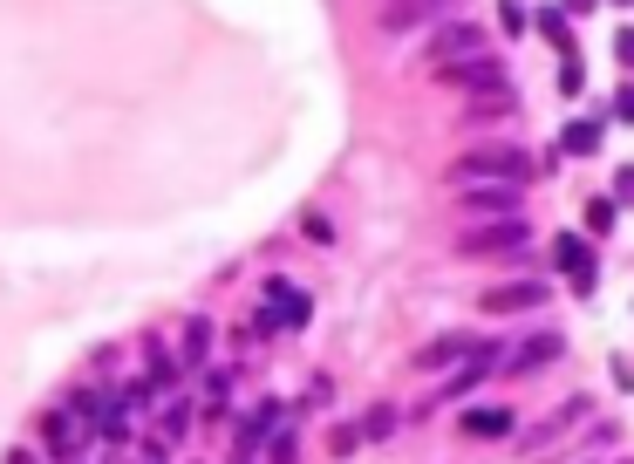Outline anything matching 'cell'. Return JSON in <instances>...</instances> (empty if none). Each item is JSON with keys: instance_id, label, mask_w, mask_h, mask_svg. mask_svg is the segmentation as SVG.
Here are the masks:
<instances>
[{"instance_id": "cell-1", "label": "cell", "mask_w": 634, "mask_h": 464, "mask_svg": "<svg viewBox=\"0 0 634 464\" xmlns=\"http://www.w3.org/2000/svg\"><path fill=\"white\" fill-rule=\"evenodd\" d=\"M450 178H498V185H525L532 178V151L525 144H471L450 164Z\"/></svg>"}, {"instance_id": "cell-2", "label": "cell", "mask_w": 634, "mask_h": 464, "mask_svg": "<svg viewBox=\"0 0 634 464\" xmlns=\"http://www.w3.org/2000/svg\"><path fill=\"white\" fill-rule=\"evenodd\" d=\"M525 246H532V232H525L519 212H512V219H485V226H471L464 239H457L464 260H512V253H525Z\"/></svg>"}, {"instance_id": "cell-3", "label": "cell", "mask_w": 634, "mask_h": 464, "mask_svg": "<svg viewBox=\"0 0 634 464\" xmlns=\"http://www.w3.org/2000/svg\"><path fill=\"white\" fill-rule=\"evenodd\" d=\"M471 55H485V28L478 21H444V28H430V41H423V62L430 69H457Z\"/></svg>"}, {"instance_id": "cell-4", "label": "cell", "mask_w": 634, "mask_h": 464, "mask_svg": "<svg viewBox=\"0 0 634 464\" xmlns=\"http://www.w3.org/2000/svg\"><path fill=\"white\" fill-rule=\"evenodd\" d=\"M519 192H525V185H498V178H464V185H457V205H464L471 219H512Z\"/></svg>"}, {"instance_id": "cell-5", "label": "cell", "mask_w": 634, "mask_h": 464, "mask_svg": "<svg viewBox=\"0 0 634 464\" xmlns=\"http://www.w3.org/2000/svg\"><path fill=\"white\" fill-rule=\"evenodd\" d=\"M444 14H457V0H389L382 35H416V28H444Z\"/></svg>"}, {"instance_id": "cell-6", "label": "cell", "mask_w": 634, "mask_h": 464, "mask_svg": "<svg viewBox=\"0 0 634 464\" xmlns=\"http://www.w3.org/2000/svg\"><path fill=\"white\" fill-rule=\"evenodd\" d=\"M437 76L450 82V89H464V96H498V89H505V62H498V55H471V62H457V69H437Z\"/></svg>"}, {"instance_id": "cell-7", "label": "cell", "mask_w": 634, "mask_h": 464, "mask_svg": "<svg viewBox=\"0 0 634 464\" xmlns=\"http://www.w3.org/2000/svg\"><path fill=\"white\" fill-rule=\"evenodd\" d=\"M546 362H560V335H553V328H546V335H525V342L505 355L512 376H532V369H546Z\"/></svg>"}, {"instance_id": "cell-8", "label": "cell", "mask_w": 634, "mask_h": 464, "mask_svg": "<svg viewBox=\"0 0 634 464\" xmlns=\"http://www.w3.org/2000/svg\"><path fill=\"white\" fill-rule=\"evenodd\" d=\"M553 287L546 280H512V287H491L485 294V314H519V308H539Z\"/></svg>"}, {"instance_id": "cell-9", "label": "cell", "mask_w": 634, "mask_h": 464, "mask_svg": "<svg viewBox=\"0 0 634 464\" xmlns=\"http://www.w3.org/2000/svg\"><path fill=\"white\" fill-rule=\"evenodd\" d=\"M485 342H471V335H444V342H430L416 355V369H450V362H471Z\"/></svg>"}, {"instance_id": "cell-10", "label": "cell", "mask_w": 634, "mask_h": 464, "mask_svg": "<svg viewBox=\"0 0 634 464\" xmlns=\"http://www.w3.org/2000/svg\"><path fill=\"white\" fill-rule=\"evenodd\" d=\"M512 116V89H498V96H471L464 103V123H505Z\"/></svg>"}, {"instance_id": "cell-11", "label": "cell", "mask_w": 634, "mask_h": 464, "mask_svg": "<svg viewBox=\"0 0 634 464\" xmlns=\"http://www.w3.org/2000/svg\"><path fill=\"white\" fill-rule=\"evenodd\" d=\"M491 362H498V348L485 342V348H478V355H471V362H464V369H457V376H450V383H444V396H464V389L478 383V376H485Z\"/></svg>"}, {"instance_id": "cell-12", "label": "cell", "mask_w": 634, "mask_h": 464, "mask_svg": "<svg viewBox=\"0 0 634 464\" xmlns=\"http://www.w3.org/2000/svg\"><path fill=\"white\" fill-rule=\"evenodd\" d=\"M580 417H587V403H566L560 417H546V424L532 430V444H546V437H560V430H566V424H580Z\"/></svg>"}, {"instance_id": "cell-13", "label": "cell", "mask_w": 634, "mask_h": 464, "mask_svg": "<svg viewBox=\"0 0 634 464\" xmlns=\"http://www.w3.org/2000/svg\"><path fill=\"white\" fill-rule=\"evenodd\" d=\"M566 151H600V123H573V130H566Z\"/></svg>"}, {"instance_id": "cell-14", "label": "cell", "mask_w": 634, "mask_h": 464, "mask_svg": "<svg viewBox=\"0 0 634 464\" xmlns=\"http://www.w3.org/2000/svg\"><path fill=\"white\" fill-rule=\"evenodd\" d=\"M205 348H212V328L191 321V328H185V355H191V362H205Z\"/></svg>"}, {"instance_id": "cell-15", "label": "cell", "mask_w": 634, "mask_h": 464, "mask_svg": "<svg viewBox=\"0 0 634 464\" xmlns=\"http://www.w3.org/2000/svg\"><path fill=\"white\" fill-rule=\"evenodd\" d=\"M471 430H485V437H498V430H505V410H478V417H471Z\"/></svg>"}, {"instance_id": "cell-16", "label": "cell", "mask_w": 634, "mask_h": 464, "mask_svg": "<svg viewBox=\"0 0 634 464\" xmlns=\"http://www.w3.org/2000/svg\"><path fill=\"white\" fill-rule=\"evenodd\" d=\"M614 110H621V116L634 123V89H621V103H614Z\"/></svg>"}, {"instance_id": "cell-17", "label": "cell", "mask_w": 634, "mask_h": 464, "mask_svg": "<svg viewBox=\"0 0 634 464\" xmlns=\"http://www.w3.org/2000/svg\"><path fill=\"white\" fill-rule=\"evenodd\" d=\"M614 192H621V198H634V171H621V185H614Z\"/></svg>"}, {"instance_id": "cell-18", "label": "cell", "mask_w": 634, "mask_h": 464, "mask_svg": "<svg viewBox=\"0 0 634 464\" xmlns=\"http://www.w3.org/2000/svg\"><path fill=\"white\" fill-rule=\"evenodd\" d=\"M621 62H634V28H628V35H621Z\"/></svg>"}, {"instance_id": "cell-19", "label": "cell", "mask_w": 634, "mask_h": 464, "mask_svg": "<svg viewBox=\"0 0 634 464\" xmlns=\"http://www.w3.org/2000/svg\"><path fill=\"white\" fill-rule=\"evenodd\" d=\"M566 7H594V0H566Z\"/></svg>"}]
</instances>
